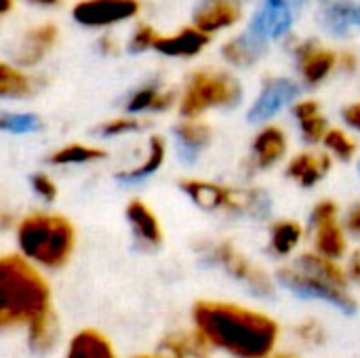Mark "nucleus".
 I'll use <instances>...</instances> for the list:
<instances>
[{
    "mask_svg": "<svg viewBox=\"0 0 360 358\" xmlns=\"http://www.w3.org/2000/svg\"><path fill=\"white\" fill-rule=\"evenodd\" d=\"M192 327L213 350L232 358L272 357L281 338V327L270 314L224 300L196 302Z\"/></svg>",
    "mask_w": 360,
    "mask_h": 358,
    "instance_id": "1",
    "label": "nucleus"
},
{
    "mask_svg": "<svg viewBox=\"0 0 360 358\" xmlns=\"http://www.w3.org/2000/svg\"><path fill=\"white\" fill-rule=\"evenodd\" d=\"M49 310L51 285L42 270L21 253H6L0 260V327L25 329Z\"/></svg>",
    "mask_w": 360,
    "mask_h": 358,
    "instance_id": "2",
    "label": "nucleus"
},
{
    "mask_svg": "<svg viewBox=\"0 0 360 358\" xmlns=\"http://www.w3.org/2000/svg\"><path fill=\"white\" fill-rule=\"evenodd\" d=\"M15 241L19 253L40 270L63 268L76 249L74 224L53 211H34L15 224Z\"/></svg>",
    "mask_w": 360,
    "mask_h": 358,
    "instance_id": "3",
    "label": "nucleus"
},
{
    "mask_svg": "<svg viewBox=\"0 0 360 358\" xmlns=\"http://www.w3.org/2000/svg\"><path fill=\"white\" fill-rule=\"evenodd\" d=\"M240 99L243 87L230 72L205 68L196 70L190 76L186 91L179 99V114L181 118L194 120L209 110L234 108Z\"/></svg>",
    "mask_w": 360,
    "mask_h": 358,
    "instance_id": "4",
    "label": "nucleus"
},
{
    "mask_svg": "<svg viewBox=\"0 0 360 358\" xmlns=\"http://www.w3.org/2000/svg\"><path fill=\"white\" fill-rule=\"evenodd\" d=\"M179 188L196 207L205 211L262 215L268 209V198L259 190H240L209 179H196V177L179 179Z\"/></svg>",
    "mask_w": 360,
    "mask_h": 358,
    "instance_id": "5",
    "label": "nucleus"
},
{
    "mask_svg": "<svg viewBox=\"0 0 360 358\" xmlns=\"http://www.w3.org/2000/svg\"><path fill=\"white\" fill-rule=\"evenodd\" d=\"M200 253H205L207 260H211L215 266H219L228 276H232L234 281L243 283L249 291H253L255 295H272L274 293V283L268 276V272L257 266L255 262H251L236 245H232L230 241H215V243H205V247L200 249Z\"/></svg>",
    "mask_w": 360,
    "mask_h": 358,
    "instance_id": "6",
    "label": "nucleus"
},
{
    "mask_svg": "<svg viewBox=\"0 0 360 358\" xmlns=\"http://www.w3.org/2000/svg\"><path fill=\"white\" fill-rule=\"evenodd\" d=\"M276 279H278L281 285L289 287L291 291H295V293H300V295L329 302L331 306H335V308H340V310H344V312L356 310V300L350 295V291H344V289H338V287L327 285L325 281H321V279H316L314 274L306 272V270L300 268L297 264L278 268Z\"/></svg>",
    "mask_w": 360,
    "mask_h": 358,
    "instance_id": "7",
    "label": "nucleus"
},
{
    "mask_svg": "<svg viewBox=\"0 0 360 358\" xmlns=\"http://www.w3.org/2000/svg\"><path fill=\"white\" fill-rule=\"evenodd\" d=\"M139 13V0H82L74 6L72 15L80 25L105 27L122 23Z\"/></svg>",
    "mask_w": 360,
    "mask_h": 358,
    "instance_id": "8",
    "label": "nucleus"
},
{
    "mask_svg": "<svg viewBox=\"0 0 360 358\" xmlns=\"http://www.w3.org/2000/svg\"><path fill=\"white\" fill-rule=\"evenodd\" d=\"M295 19L293 0H264L251 19L249 32L262 40H276L289 32Z\"/></svg>",
    "mask_w": 360,
    "mask_h": 358,
    "instance_id": "9",
    "label": "nucleus"
},
{
    "mask_svg": "<svg viewBox=\"0 0 360 358\" xmlns=\"http://www.w3.org/2000/svg\"><path fill=\"white\" fill-rule=\"evenodd\" d=\"M289 150V139L285 131L276 124L264 127L251 143V169L268 171L276 167Z\"/></svg>",
    "mask_w": 360,
    "mask_h": 358,
    "instance_id": "10",
    "label": "nucleus"
},
{
    "mask_svg": "<svg viewBox=\"0 0 360 358\" xmlns=\"http://www.w3.org/2000/svg\"><path fill=\"white\" fill-rule=\"evenodd\" d=\"M124 215H127V222H129V228L133 232V236L137 238V243L146 249H156L162 245L165 241V232H162V226H160V219L158 215L154 213V209L139 200V198H133L129 200L127 209H124Z\"/></svg>",
    "mask_w": 360,
    "mask_h": 358,
    "instance_id": "11",
    "label": "nucleus"
},
{
    "mask_svg": "<svg viewBox=\"0 0 360 358\" xmlns=\"http://www.w3.org/2000/svg\"><path fill=\"white\" fill-rule=\"evenodd\" d=\"M300 95V87L289 78H272L264 84L257 101L253 103L249 118L255 122L268 120L278 114L287 103H291Z\"/></svg>",
    "mask_w": 360,
    "mask_h": 358,
    "instance_id": "12",
    "label": "nucleus"
},
{
    "mask_svg": "<svg viewBox=\"0 0 360 358\" xmlns=\"http://www.w3.org/2000/svg\"><path fill=\"white\" fill-rule=\"evenodd\" d=\"M300 74L308 84H321L338 65V55L316 42H302L295 49Z\"/></svg>",
    "mask_w": 360,
    "mask_h": 358,
    "instance_id": "13",
    "label": "nucleus"
},
{
    "mask_svg": "<svg viewBox=\"0 0 360 358\" xmlns=\"http://www.w3.org/2000/svg\"><path fill=\"white\" fill-rule=\"evenodd\" d=\"M310 226H312L314 253L335 262H340L348 253V232L344 228V222H340V217L310 222Z\"/></svg>",
    "mask_w": 360,
    "mask_h": 358,
    "instance_id": "14",
    "label": "nucleus"
},
{
    "mask_svg": "<svg viewBox=\"0 0 360 358\" xmlns=\"http://www.w3.org/2000/svg\"><path fill=\"white\" fill-rule=\"evenodd\" d=\"M331 171V156L325 152H300L287 162V175L300 188H314Z\"/></svg>",
    "mask_w": 360,
    "mask_h": 358,
    "instance_id": "15",
    "label": "nucleus"
},
{
    "mask_svg": "<svg viewBox=\"0 0 360 358\" xmlns=\"http://www.w3.org/2000/svg\"><path fill=\"white\" fill-rule=\"evenodd\" d=\"M243 11L236 0H200V6L194 13V25L205 32H217L234 25L240 19Z\"/></svg>",
    "mask_w": 360,
    "mask_h": 358,
    "instance_id": "16",
    "label": "nucleus"
},
{
    "mask_svg": "<svg viewBox=\"0 0 360 358\" xmlns=\"http://www.w3.org/2000/svg\"><path fill=\"white\" fill-rule=\"evenodd\" d=\"M57 40V25L55 23H42L36 27H30L15 51L17 65H36L55 44Z\"/></svg>",
    "mask_w": 360,
    "mask_h": 358,
    "instance_id": "17",
    "label": "nucleus"
},
{
    "mask_svg": "<svg viewBox=\"0 0 360 358\" xmlns=\"http://www.w3.org/2000/svg\"><path fill=\"white\" fill-rule=\"evenodd\" d=\"M211 352L213 348L194 327L173 331L160 342V354L165 358H209Z\"/></svg>",
    "mask_w": 360,
    "mask_h": 358,
    "instance_id": "18",
    "label": "nucleus"
},
{
    "mask_svg": "<svg viewBox=\"0 0 360 358\" xmlns=\"http://www.w3.org/2000/svg\"><path fill=\"white\" fill-rule=\"evenodd\" d=\"M207 44H209V34L192 25V27H181L173 36H158V40L154 42V51L167 57H194Z\"/></svg>",
    "mask_w": 360,
    "mask_h": 358,
    "instance_id": "19",
    "label": "nucleus"
},
{
    "mask_svg": "<svg viewBox=\"0 0 360 358\" xmlns=\"http://www.w3.org/2000/svg\"><path fill=\"white\" fill-rule=\"evenodd\" d=\"M65 358H118V352L101 331L80 329L72 335Z\"/></svg>",
    "mask_w": 360,
    "mask_h": 358,
    "instance_id": "20",
    "label": "nucleus"
},
{
    "mask_svg": "<svg viewBox=\"0 0 360 358\" xmlns=\"http://www.w3.org/2000/svg\"><path fill=\"white\" fill-rule=\"evenodd\" d=\"M293 116L297 120L300 133L308 143H321L325 141L327 133H329V124L327 118L321 112V103L314 99H302L293 106Z\"/></svg>",
    "mask_w": 360,
    "mask_h": 358,
    "instance_id": "21",
    "label": "nucleus"
},
{
    "mask_svg": "<svg viewBox=\"0 0 360 358\" xmlns=\"http://www.w3.org/2000/svg\"><path fill=\"white\" fill-rule=\"evenodd\" d=\"M300 268H304L306 272L314 274L316 279L325 281L327 285L331 287H338V289H344V291H350V279L346 274V268L340 266V262L335 260H329L325 255H319L314 251H308L304 253L297 262H295Z\"/></svg>",
    "mask_w": 360,
    "mask_h": 358,
    "instance_id": "22",
    "label": "nucleus"
},
{
    "mask_svg": "<svg viewBox=\"0 0 360 358\" xmlns=\"http://www.w3.org/2000/svg\"><path fill=\"white\" fill-rule=\"evenodd\" d=\"M266 49H268L266 40L257 38V36L251 34V32H245V34H240V36L228 40V42L224 44V49H221V55H224L230 63H234V65H238V68H247V65L257 63V61L264 57Z\"/></svg>",
    "mask_w": 360,
    "mask_h": 358,
    "instance_id": "23",
    "label": "nucleus"
},
{
    "mask_svg": "<svg viewBox=\"0 0 360 358\" xmlns=\"http://www.w3.org/2000/svg\"><path fill=\"white\" fill-rule=\"evenodd\" d=\"M25 338H27L30 350L36 354H46L49 350H53L59 340V321H57L55 310H49L40 319H36L32 325H27Z\"/></svg>",
    "mask_w": 360,
    "mask_h": 358,
    "instance_id": "24",
    "label": "nucleus"
},
{
    "mask_svg": "<svg viewBox=\"0 0 360 358\" xmlns=\"http://www.w3.org/2000/svg\"><path fill=\"white\" fill-rule=\"evenodd\" d=\"M270 251L276 257H289L304 241V226L295 219H278L270 226Z\"/></svg>",
    "mask_w": 360,
    "mask_h": 358,
    "instance_id": "25",
    "label": "nucleus"
},
{
    "mask_svg": "<svg viewBox=\"0 0 360 358\" xmlns=\"http://www.w3.org/2000/svg\"><path fill=\"white\" fill-rule=\"evenodd\" d=\"M321 21L335 36L346 34L350 27H360V0L359 2H348V0L331 2L323 11Z\"/></svg>",
    "mask_w": 360,
    "mask_h": 358,
    "instance_id": "26",
    "label": "nucleus"
},
{
    "mask_svg": "<svg viewBox=\"0 0 360 358\" xmlns=\"http://www.w3.org/2000/svg\"><path fill=\"white\" fill-rule=\"evenodd\" d=\"M38 91V80L21 72L19 68L0 63V97L2 99H25Z\"/></svg>",
    "mask_w": 360,
    "mask_h": 358,
    "instance_id": "27",
    "label": "nucleus"
},
{
    "mask_svg": "<svg viewBox=\"0 0 360 358\" xmlns=\"http://www.w3.org/2000/svg\"><path fill=\"white\" fill-rule=\"evenodd\" d=\"M105 158V150L97 148V146H89V143H68L61 146L59 150H55L49 156V162L53 167H80V165H91L97 160Z\"/></svg>",
    "mask_w": 360,
    "mask_h": 358,
    "instance_id": "28",
    "label": "nucleus"
},
{
    "mask_svg": "<svg viewBox=\"0 0 360 358\" xmlns=\"http://www.w3.org/2000/svg\"><path fill=\"white\" fill-rule=\"evenodd\" d=\"M165 156H167V146H165V139L154 135L150 137L148 141V150H146V156L141 158V162L137 167H131L122 173H118L120 179L124 181H137V179H143L152 173H156L162 162H165Z\"/></svg>",
    "mask_w": 360,
    "mask_h": 358,
    "instance_id": "29",
    "label": "nucleus"
},
{
    "mask_svg": "<svg viewBox=\"0 0 360 358\" xmlns=\"http://www.w3.org/2000/svg\"><path fill=\"white\" fill-rule=\"evenodd\" d=\"M175 103V95L160 91L156 84L150 87H141L139 91H135L131 95V99L127 101V110L131 114L137 112H165Z\"/></svg>",
    "mask_w": 360,
    "mask_h": 358,
    "instance_id": "30",
    "label": "nucleus"
},
{
    "mask_svg": "<svg viewBox=\"0 0 360 358\" xmlns=\"http://www.w3.org/2000/svg\"><path fill=\"white\" fill-rule=\"evenodd\" d=\"M175 137L179 141V146L186 150V152H200L205 150L209 143H211V137H213V131L207 122H202L200 118H194V120H188L184 118L181 122L175 124Z\"/></svg>",
    "mask_w": 360,
    "mask_h": 358,
    "instance_id": "31",
    "label": "nucleus"
},
{
    "mask_svg": "<svg viewBox=\"0 0 360 358\" xmlns=\"http://www.w3.org/2000/svg\"><path fill=\"white\" fill-rule=\"evenodd\" d=\"M323 146L327 148L329 156H333L338 160H344V162L352 160L354 154H356V141L344 129H329Z\"/></svg>",
    "mask_w": 360,
    "mask_h": 358,
    "instance_id": "32",
    "label": "nucleus"
},
{
    "mask_svg": "<svg viewBox=\"0 0 360 358\" xmlns=\"http://www.w3.org/2000/svg\"><path fill=\"white\" fill-rule=\"evenodd\" d=\"M295 338L304 344V346H321L327 338L325 333V327L314 321V319H306V321H300L293 329Z\"/></svg>",
    "mask_w": 360,
    "mask_h": 358,
    "instance_id": "33",
    "label": "nucleus"
},
{
    "mask_svg": "<svg viewBox=\"0 0 360 358\" xmlns=\"http://www.w3.org/2000/svg\"><path fill=\"white\" fill-rule=\"evenodd\" d=\"M143 127L141 120H137L135 116H122V118H112L105 124L99 127V133L103 137H120V135H129L135 133Z\"/></svg>",
    "mask_w": 360,
    "mask_h": 358,
    "instance_id": "34",
    "label": "nucleus"
},
{
    "mask_svg": "<svg viewBox=\"0 0 360 358\" xmlns=\"http://www.w3.org/2000/svg\"><path fill=\"white\" fill-rule=\"evenodd\" d=\"M0 127L11 133H27L38 127V118L34 114H2Z\"/></svg>",
    "mask_w": 360,
    "mask_h": 358,
    "instance_id": "35",
    "label": "nucleus"
},
{
    "mask_svg": "<svg viewBox=\"0 0 360 358\" xmlns=\"http://www.w3.org/2000/svg\"><path fill=\"white\" fill-rule=\"evenodd\" d=\"M30 184H32L34 194H36L40 200L53 203V200L57 198V184H55V179H53L51 175H46V173H36V175H32Z\"/></svg>",
    "mask_w": 360,
    "mask_h": 358,
    "instance_id": "36",
    "label": "nucleus"
},
{
    "mask_svg": "<svg viewBox=\"0 0 360 358\" xmlns=\"http://www.w3.org/2000/svg\"><path fill=\"white\" fill-rule=\"evenodd\" d=\"M158 40V34L150 27V25H139L135 30V34L131 36L129 42V51L131 53H141L146 49H154V42Z\"/></svg>",
    "mask_w": 360,
    "mask_h": 358,
    "instance_id": "37",
    "label": "nucleus"
},
{
    "mask_svg": "<svg viewBox=\"0 0 360 358\" xmlns=\"http://www.w3.org/2000/svg\"><path fill=\"white\" fill-rule=\"evenodd\" d=\"M344 228L348 234L360 238V203L352 205L348 211H346V217H344Z\"/></svg>",
    "mask_w": 360,
    "mask_h": 358,
    "instance_id": "38",
    "label": "nucleus"
},
{
    "mask_svg": "<svg viewBox=\"0 0 360 358\" xmlns=\"http://www.w3.org/2000/svg\"><path fill=\"white\" fill-rule=\"evenodd\" d=\"M344 122L352 129V131H356L360 133V101L356 103H350L346 110H344Z\"/></svg>",
    "mask_w": 360,
    "mask_h": 358,
    "instance_id": "39",
    "label": "nucleus"
},
{
    "mask_svg": "<svg viewBox=\"0 0 360 358\" xmlns=\"http://www.w3.org/2000/svg\"><path fill=\"white\" fill-rule=\"evenodd\" d=\"M346 274L350 279V283H359L360 285V251H354L348 260V264L344 266Z\"/></svg>",
    "mask_w": 360,
    "mask_h": 358,
    "instance_id": "40",
    "label": "nucleus"
},
{
    "mask_svg": "<svg viewBox=\"0 0 360 358\" xmlns=\"http://www.w3.org/2000/svg\"><path fill=\"white\" fill-rule=\"evenodd\" d=\"M338 65L342 68V70H346V72H354L356 70V65H359V59H356V55L354 53H342V55H338Z\"/></svg>",
    "mask_w": 360,
    "mask_h": 358,
    "instance_id": "41",
    "label": "nucleus"
},
{
    "mask_svg": "<svg viewBox=\"0 0 360 358\" xmlns=\"http://www.w3.org/2000/svg\"><path fill=\"white\" fill-rule=\"evenodd\" d=\"M27 2L38 4V6H55V4H59L61 0H27Z\"/></svg>",
    "mask_w": 360,
    "mask_h": 358,
    "instance_id": "42",
    "label": "nucleus"
},
{
    "mask_svg": "<svg viewBox=\"0 0 360 358\" xmlns=\"http://www.w3.org/2000/svg\"><path fill=\"white\" fill-rule=\"evenodd\" d=\"M101 44H103L101 49H103L105 53H114V51H116V46H112V38H103Z\"/></svg>",
    "mask_w": 360,
    "mask_h": 358,
    "instance_id": "43",
    "label": "nucleus"
},
{
    "mask_svg": "<svg viewBox=\"0 0 360 358\" xmlns=\"http://www.w3.org/2000/svg\"><path fill=\"white\" fill-rule=\"evenodd\" d=\"M11 6H13V0H2V13H4V15L11 11Z\"/></svg>",
    "mask_w": 360,
    "mask_h": 358,
    "instance_id": "44",
    "label": "nucleus"
},
{
    "mask_svg": "<svg viewBox=\"0 0 360 358\" xmlns=\"http://www.w3.org/2000/svg\"><path fill=\"white\" fill-rule=\"evenodd\" d=\"M133 358H165L162 354H137V357Z\"/></svg>",
    "mask_w": 360,
    "mask_h": 358,
    "instance_id": "45",
    "label": "nucleus"
},
{
    "mask_svg": "<svg viewBox=\"0 0 360 358\" xmlns=\"http://www.w3.org/2000/svg\"><path fill=\"white\" fill-rule=\"evenodd\" d=\"M268 358H297V357H293V354H272V357H268Z\"/></svg>",
    "mask_w": 360,
    "mask_h": 358,
    "instance_id": "46",
    "label": "nucleus"
}]
</instances>
